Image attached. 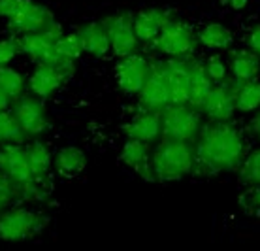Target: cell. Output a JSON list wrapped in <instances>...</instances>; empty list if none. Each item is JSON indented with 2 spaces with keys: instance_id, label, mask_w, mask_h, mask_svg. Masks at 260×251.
Returning <instances> with one entry per match:
<instances>
[{
  "instance_id": "6da1fadb",
  "label": "cell",
  "mask_w": 260,
  "mask_h": 251,
  "mask_svg": "<svg viewBox=\"0 0 260 251\" xmlns=\"http://www.w3.org/2000/svg\"><path fill=\"white\" fill-rule=\"evenodd\" d=\"M194 157L196 168H202L209 174L230 170L243 157V140L240 132L226 123L211 125L202 132Z\"/></svg>"
},
{
  "instance_id": "7a4b0ae2",
  "label": "cell",
  "mask_w": 260,
  "mask_h": 251,
  "mask_svg": "<svg viewBox=\"0 0 260 251\" xmlns=\"http://www.w3.org/2000/svg\"><path fill=\"white\" fill-rule=\"evenodd\" d=\"M196 157L187 142L166 138L153 153V172L158 181H176L192 172Z\"/></svg>"
},
{
  "instance_id": "3957f363",
  "label": "cell",
  "mask_w": 260,
  "mask_h": 251,
  "mask_svg": "<svg viewBox=\"0 0 260 251\" xmlns=\"http://www.w3.org/2000/svg\"><path fill=\"white\" fill-rule=\"evenodd\" d=\"M0 172H4L19 187L21 194H25L28 199L38 197L42 181L34 176L26 148H23L21 144H6L0 148Z\"/></svg>"
},
{
  "instance_id": "277c9868",
  "label": "cell",
  "mask_w": 260,
  "mask_h": 251,
  "mask_svg": "<svg viewBox=\"0 0 260 251\" xmlns=\"http://www.w3.org/2000/svg\"><path fill=\"white\" fill-rule=\"evenodd\" d=\"M47 217L28 208H12L0 213V240L21 242L36 236L46 227Z\"/></svg>"
},
{
  "instance_id": "5b68a950",
  "label": "cell",
  "mask_w": 260,
  "mask_h": 251,
  "mask_svg": "<svg viewBox=\"0 0 260 251\" xmlns=\"http://www.w3.org/2000/svg\"><path fill=\"white\" fill-rule=\"evenodd\" d=\"M160 125L166 138L189 142L198 132L200 117L194 109L185 104H168L160 114Z\"/></svg>"
},
{
  "instance_id": "8992f818",
  "label": "cell",
  "mask_w": 260,
  "mask_h": 251,
  "mask_svg": "<svg viewBox=\"0 0 260 251\" xmlns=\"http://www.w3.org/2000/svg\"><path fill=\"white\" fill-rule=\"evenodd\" d=\"M156 49L172 59L187 57L194 51L196 38L189 25L181 21H168L155 38Z\"/></svg>"
},
{
  "instance_id": "52a82bcc",
  "label": "cell",
  "mask_w": 260,
  "mask_h": 251,
  "mask_svg": "<svg viewBox=\"0 0 260 251\" xmlns=\"http://www.w3.org/2000/svg\"><path fill=\"white\" fill-rule=\"evenodd\" d=\"M51 23H55V13L49 8L34 0H25L19 10L8 19V29L13 34H30L46 29Z\"/></svg>"
},
{
  "instance_id": "ba28073f",
  "label": "cell",
  "mask_w": 260,
  "mask_h": 251,
  "mask_svg": "<svg viewBox=\"0 0 260 251\" xmlns=\"http://www.w3.org/2000/svg\"><path fill=\"white\" fill-rule=\"evenodd\" d=\"M110 49L117 57H124L136 51L138 38L134 33V15L132 13H117L104 21Z\"/></svg>"
},
{
  "instance_id": "9c48e42d",
  "label": "cell",
  "mask_w": 260,
  "mask_h": 251,
  "mask_svg": "<svg viewBox=\"0 0 260 251\" xmlns=\"http://www.w3.org/2000/svg\"><path fill=\"white\" fill-rule=\"evenodd\" d=\"M149 70L151 65L147 59L138 53H130L121 57V61L115 65V81L124 93L138 95L149 76Z\"/></svg>"
},
{
  "instance_id": "30bf717a",
  "label": "cell",
  "mask_w": 260,
  "mask_h": 251,
  "mask_svg": "<svg viewBox=\"0 0 260 251\" xmlns=\"http://www.w3.org/2000/svg\"><path fill=\"white\" fill-rule=\"evenodd\" d=\"M13 116L17 117L21 129L25 130L26 136H38L47 129L49 119H47L46 106L42 98L36 95L30 97H19L12 106Z\"/></svg>"
},
{
  "instance_id": "8fae6325",
  "label": "cell",
  "mask_w": 260,
  "mask_h": 251,
  "mask_svg": "<svg viewBox=\"0 0 260 251\" xmlns=\"http://www.w3.org/2000/svg\"><path fill=\"white\" fill-rule=\"evenodd\" d=\"M64 34L62 26L55 21L49 26L42 29L38 33H30V34H21L19 38V47L21 53L26 55V57L34 61V63H40L42 59L46 57L47 53L53 49V45L57 44V40Z\"/></svg>"
},
{
  "instance_id": "7c38bea8",
  "label": "cell",
  "mask_w": 260,
  "mask_h": 251,
  "mask_svg": "<svg viewBox=\"0 0 260 251\" xmlns=\"http://www.w3.org/2000/svg\"><path fill=\"white\" fill-rule=\"evenodd\" d=\"M140 95V102L145 109L151 111H158L164 109L170 104V89L168 81H166V74H164V65L151 66L149 76L145 79Z\"/></svg>"
},
{
  "instance_id": "4fadbf2b",
  "label": "cell",
  "mask_w": 260,
  "mask_h": 251,
  "mask_svg": "<svg viewBox=\"0 0 260 251\" xmlns=\"http://www.w3.org/2000/svg\"><path fill=\"white\" fill-rule=\"evenodd\" d=\"M164 74L170 89V104H189L190 95V63L181 59H172L164 65Z\"/></svg>"
},
{
  "instance_id": "5bb4252c",
  "label": "cell",
  "mask_w": 260,
  "mask_h": 251,
  "mask_svg": "<svg viewBox=\"0 0 260 251\" xmlns=\"http://www.w3.org/2000/svg\"><path fill=\"white\" fill-rule=\"evenodd\" d=\"M68 77L51 65L46 63H36V68L32 70V74L28 76V89L32 95L40 98H49L51 95H55L57 91L62 87Z\"/></svg>"
},
{
  "instance_id": "9a60e30c",
  "label": "cell",
  "mask_w": 260,
  "mask_h": 251,
  "mask_svg": "<svg viewBox=\"0 0 260 251\" xmlns=\"http://www.w3.org/2000/svg\"><path fill=\"white\" fill-rule=\"evenodd\" d=\"M121 161L145 181H155V172H153V164H151L147 142L128 138V142L124 144L123 151H121Z\"/></svg>"
},
{
  "instance_id": "2e32d148",
  "label": "cell",
  "mask_w": 260,
  "mask_h": 251,
  "mask_svg": "<svg viewBox=\"0 0 260 251\" xmlns=\"http://www.w3.org/2000/svg\"><path fill=\"white\" fill-rule=\"evenodd\" d=\"M202 108L213 121H226L232 117L236 109L234 91L228 89L226 85L222 83L217 85V87H211L209 95L202 104Z\"/></svg>"
},
{
  "instance_id": "e0dca14e",
  "label": "cell",
  "mask_w": 260,
  "mask_h": 251,
  "mask_svg": "<svg viewBox=\"0 0 260 251\" xmlns=\"http://www.w3.org/2000/svg\"><path fill=\"white\" fill-rule=\"evenodd\" d=\"M162 132L160 125V114L158 111H143L138 114L124 125V134L132 140H142V142H153Z\"/></svg>"
},
{
  "instance_id": "ac0fdd59",
  "label": "cell",
  "mask_w": 260,
  "mask_h": 251,
  "mask_svg": "<svg viewBox=\"0 0 260 251\" xmlns=\"http://www.w3.org/2000/svg\"><path fill=\"white\" fill-rule=\"evenodd\" d=\"M168 12L160 8H149L134 15V33L138 42H153L160 29L168 23Z\"/></svg>"
},
{
  "instance_id": "d6986e66",
  "label": "cell",
  "mask_w": 260,
  "mask_h": 251,
  "mask_svg": "<svg viewBox=\"0 0 260 251\" xmlns=\"http://www.w3.org/2000/svg\"><path fill=\"white\" fill-rule=\"evenodd\" d=\"M76 34H78L81 49L92 57H104L110 51V40H108L104 23H87L79 26Z\"/></svg>"
},
{
  "instance_id": "ffe728a7",
  "label": "cell",
  "mask_w": 260,
  "mask_h": 251,
  "mask_svg": "<svg viewBox=\"0 0 260 251\" xmlns=\"http://www.w3.org/2000/svg\"><path fill=\"white\" fill-rule=\"evenodd\" d=\"M53 164H55L59 174L78 176L87 166V155H85L83 149L76 148V146H66V148H60L55 153Z\"/></svg>"
},
{
  "instance_id": "44dd1931",
  "label": "cell",
  "mask_w": 260,
  "mask_h": 251,
  "mask_svg": "<svg viewBox=\"0 0 260 251\" xmlns=\"http://www.w3.org/2000/svg\"><path fill=\"white\" fill-rule=\"evenodd\" d=\"M211 91V79L202 63H190V95L189 104L192 108H202V104Z\"/></svg>"
},
{
  "instance_id": "7402d4cb",
  "label": "cell",
  "mask_w": 260,
  "mask_h": 251,
  "mask_svg": "<svg viewBox=\"0 0 260 251\" xmlns=\"http://www.w3.org/2000/svg\"><path fill=\"white\" fill-rule=\"evenodd\" d=\"M198 40L208 49H224L232 42V33L228 26L221 25V23H208L198 33Z\"/></svg>"
},
{
  "instance_id": "603a6c76",
  "label": "cell",
  "mask_w": 260,
  "mask_h": 251,
  "mask_svg": "<svg viewBox=\"0 0 260 251\" xmlns=\"http://www.w3.org/2000/svg\"><path fill=\"white\" fill-rule=\"evenodd\" d=\"M230 68H232V74H234V77L238 81H251L258 74V68H260L258 55L253 51L236 53L234 57H232Z\"/></svg>"
},
{
  "instance_id": "cb8c5ba5",
  "label": "cell",
  "mask_w": 260,
  "mask_h": 251,
  "mask_svg": "<svg viewBox=\"0 0 260 251\" xmlns=\"http://www.w3.org/2000/svg\"><path fill=\"white\" fill-rule=\"evenodd\" d=\"M26 140L25 130L21 129L17 117L10 109H0V144H23Z\"/></svg>"
},
{
  "instance_id": "d4e9b609",
  "label": "cell",
  "mask_w": 260,
  "mask_h": 251,
  "mask_svg": "<svg viewBox=\"0 0 260 251\" xmlns=\"http://www.w3.org/2000/svg\"><path fill=\"white\" fill-rule=\"evenodd\" d=\"M26 153H28V159H30V164H32L34 176H36L40 181H44V178L47 176L49 168H51V162H53L51 151L47 149L46 144L32 142L26 146Z\"/></svg>"
},
{
  "instance_id": "484cf974",
  "label": "cell",
  "mask_w": 260,
  "mask_h": 251,
  "mask_svg": "<svg viewBox=\"0 0 260 251\" xmlns=\"http://www.w3.org/2000/svg\"><path fill=\"white\" fill-rule=\"evenodd\" d=\"M26 87V79L23 77L21 72H17L12 66H0V89L8 95L10 100H17L19 97H23Z\"/></svg>"
},
{
  "instance_id": "4316f807",
  "label": "cell",
  "mask_w": 260,
  "mask_h": 251,
  "mask_svg": "<svg viewBox=\"0 0 260 251\" xmlns=\"http://www.w3.org/2000/svg\"><path fill=\"white\" fill-rule=\"evenodd\" d=\"M236 109L240 111H253L260 106V81H247L234 93Z\"/></svg>"
},
{
  "instance_id": "83f0119b",
  "label": "cell",
  "mask_w": 260,
  "mask_h": 251,
  "mask_svg": "<svg viewBox=\"0 0 260 251\" xmlns=\"http://www.w3.org/2000/svg\"><path fill=\"white\" fill-rule=\"evenodd\" d=\"M240 180L245 185H260V149L249 155L240 172Z\"/></svg>"
},
{
  "instance_id": "f1b7e54d",
  "label": "cell",
  "mask_w": 260,
  "mask_h": 251,
  "mask_svg": "<svg viewBox=\"0 0 260 251\" xmlns=\"http://www.w3.org/2000/svg\"><path fill=\"white\" fill-rule=\"evenodd\" d=\"M55 51L59 53L60 57L70 59V61H78L81 57V45H79L78 34H62L57 44H55Z\"/></svg>"
},
{
  "instance_id": "f546056e",
  "label": "cell",
  "mask_w": 260,
  "mask_h": 251,
  "mask_svg": "<svg viewBox=\"0 0 260 251\" xmlns=\"http://www.w3.org/2000/svg\"><path fill=\"white\" fill-rule=\"evenodd\" d=\"M240 206L251 217H260V185H249L240 197Z\"/></svg>"
},
{
  "instance_id": "4dcf8cb0",
  "label": "cell",
  "mask_w": 260,
  "mask_h": 251,
  "mask_svg": "<svg viewBox=\"0 0 260 251\" xmlns=\"http://www.w3.org/2000/svg\"><path fill=\"white\" fill-rule=\"evenodd\" d=\"M21 194L19 187L15 185L4 172H0V212L12 204Z\"/></svg>"
},
{
  "instance_id": "1f68e13d",
  "label": "cell",
  "mask_w": 260,
  "mask_h": 251,
  "mask_svg": "<svg viewBox=\"0 0 260 251\" xmlns=\"http://www.w3.org/2000/svg\"><path fill=\"white\" fill-rule=\"evenodd\" d=\"M19 53H21V47H19V38H17V34L0 40V66L10 65Z\"/></svg>"
},
{
  "instance_id": "d6a6232c",
  "label": "cell",
  "mask_w": 260,
  "mask_h": 251,
  "mask_svg": "<svg viewBox=\"0 0 260 251\" xmlns=\"http://www.w3.org/2000/svg\"><path fill=\"white\" fill-rule=\"evenodd\" d=\"M204 68H206L211 81H224V77H226V65H224V61L221 57H217V55L209 57L206 61Z\"/></svg>"
},
{
  "instance_id": "836d02e7",
  "label": "cell",
  "mask_w": 260,
  "mask_h": 251,
  "mask_svg": "<svg viewBox=\"0 0 260 251\" xmlns=\"http://www.w3.org/2000/svg\"><path fill=\"white\" fill-rule=\"evenodd\" d=\"M25 0H0V17L10 19L13 13L17 12Z\"/></svg>"
},
{
  "instance_id": "e575fe53",
  "label": "cell",
  "mask_w": 260,
  "mask_h": 251,
  "mask_svg": "<svg viewBox=\"0 0 260 251\" xmlns=\"http://www.w3.org/2000/svg\"><path fill=\"white\" fill-rule=\"evenodd\" d=\"M249 47L253 49V53H256L260 57V25L254 26L251 34H249Z\"/></svg>"
},
{
  "instance_id": "d590c367",
  "label": "cell",
  "mask_w": 260,
  "mask_h": 251,
  "mask_svg": "<svg viewBox=\"0 0 260 251\" xmlns=\"http://www.w3.org/2000/svg\"><path fill=\"white\" fill-rule=\"evenodd\" d=\"M249 129H251V132H253L256 138H260V114H256V116L251 119V123H249Z\"/></svg>"
},
{
  "instance_id": "8d00e7d4",
  "label": "cell",
  "mask_w": 260,
  "mask_h": 251,
  "mask_svg": "<svg viewBox=\"0 0 260 251\" xmlns=\"http://www.w3.org/2000/svg\"><path fill=\"white\" fill-rule=\"evenodd\" d=\"M247 2L249 0H226V4L232 10H241V8H245L247 6Z\"/></svg>"
},
{
  "instance_id": "74e56055",
  "label": "cell",
  "mask_w": 260,
  "mask_h": 251,
  "mask_svg": "<svg viewBox=\"0 0 260 251\" xmlns=\"http://www.w3.org/2000/svg\"><path fill=\"white\" fill-rule=\"evenodd\" d=\"M10 102H12V100L8 98V95L0 89V109H8V108H10Z\"/></svg>"
}]
</instances>
